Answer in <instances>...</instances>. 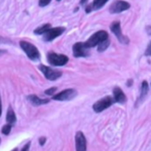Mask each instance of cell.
I'll list each match as a JSON object with an SVG mask.
<instances>
[{
    "label": "cell",
    "instance_id": "6da1fadb",
    "mask_svg": "<svg viewBox=\"0 0 151 151\" xmlns=\"http://www.w3.org/2000/svg\"><path fill=\"white\" fill-rule=\"evenodd\" d=\"M108 38H109V35H108L107 32L104 30H100V31L96 32L95 34H93L84 43H86V45L91 50V48L95 47V46H98L100 43L105 41Z\"/></svg>",
    "mask_w": 151,
    "mask_h": 151
},
{
    "label": "cell",
    "instance_id": "7a4b0ae2",
    "mask_svg": "<svg viewBox=\"0 0 151 151\" xmlns=\"http://www.w3.org/2000/svg\"><path fill=\"white\" fill-rule=\"evenodd\" d=\"M20 46L22 47V50L26 52L27 57H28L30 60L38 61L40 59L39 50H37V47H36L35 45H33V44L30 43V42L22 40V41H20Z\"/></svg>",
    "mask_w": 151,
    "mask_h": 151
},
{
    "label": "cell",
    "instance_id": "3957f363",
    "mask_svg": "<svg viewBox=\"0 0 151 151\" xmlns=\"http://www.w3.org/2000/svg\"><path fill=\"white\" fill-rule=\"evenodd\" d=\"M69 58L65 55L56 54V52H48L47 62L52 66H64L68 63Z\"/></svg>",
    "mask_w": 151,
    "mask_h": 151
},
{
    "label": "cell",
    "instance_id": "277c9868",
    "mask_svg": "<svg viewBox=\"0 0 151 151\" xmlns=\"http://www.w3.org/2000/svg\"><path fill=\"white\" fill-rule=\"evenodd\" d=\"M113 98L110 97V96H107V97H104L102 99H100L99 101H97L95 104L93 105V109L95 112L97 113H100V112L104 111L107 108H109L110 106L113 104Z\"/></svg>",
    "mask_w": 151,
    "mask_h": 151
},
{
    "label": "cell",
    "instance_id": "5b68a950",
    "mask_svg": "<svg viewBox=\"0 0 151 151\" xmlns=\"http://www.w3.org/2000/svg\"><path fill=\"white\" fill-rule=\"evenodd\" d=\"M110 30H111L112 33H113L114 35L117 37L118 41H119L120 43H122V44H129V37H127V36H125V35H123L122 32H121L120 22L115 21V22L111 23V25H110Z\"/></svg>",
    "mask_w": 151,
    "mask_h": 151
},
{
    "label": "cell",
    "instance_id": "8992f818",
    "mask_svg": "<svg viewBox=\"0 0 151 151\" xmlns=\"http://www.w3.org/2000/svg\"><path fill=\"white\" fill-rule=\"evenodd\" d=\"M131 4L127 1L124 0H115L114 2H112V4L109 7V12L112 14H119V12H125V10L129 9Z\"/></svg>",
    "mask_w": 151,
    "mask_h": 151
},
{
    "label": "cell",
    "instance_id": "52a82bcc",
    "mask_svg": "<svg viewBox=\"0 0 151 151\" xmlns=\"http://www.w3.org/2000/svg\"><path fill=\"white\" fill-rule=\"evenodd\" d=\"M39 69L40 71L43 73V75L45 76L46 79L48 80H57L58 78H60L62 76V72L59 71V70H55L50 67H47V66H44V65H40L39 66Z\"/></svg>",
    "mask_w": 151,
    "mask_h": 151
},
{
    "label": "cell",
    "instance_id": "ba28073f",
    "mask_svg": "<svg viewBox=\"0 0 151 151\" xmlns=\"http://www.w3.org/2000/svg\"><path fill=\"white\" fill-rule=\"evenodd\" d=\"M77 96V91L74 88H68V90H64L61 93H58L57 95L52 96V100L55 101H70V100L74 99Z\"/></svg>",
    "mask_w": 151,
    "mask_h": 151
},
{
    "label": "cell",
    "instance_id": "9c48e42d",
    "mask_svg": "<svg viewBox=\"0 0 151 151\" xmlns=\"http://www.w3.org/2000/svg\"><path fill=\"white\" fill-rule=\"evenodd\" d=\"M73 56L75 58H83L90 56V48L84 42H76L73 45Z\"/></svg>",
    "mask_w": 151,
    "mask_h": 151
},
{
    "label": "cell",
    "instance_id": "30bf717a",
    "mask_svg": "<svg viewBox=\"0 0 151 151\" xmlns=\"http://www.w3.org/2000/svg\"><path fill=\"white\" fill-rule=\"evenodd\" d=\"M65 32L64 27H56V28H50L46 33L43 34V38L45 41H52L55 38L59 37L60 35Z\"/></svg>",
    "mask_w": 151,
    "mask_h": 151
},
{
    "label": "cell",
    "instance_id": "8fae6325",
    "mask_svg": "<svg viewBox=\"0 0 151 151\" xmlns=\"http://www.w3.org/2000/svg\"><path fill=\"white\" fill-rule=\"evenodd\" d=\"M76 151H86V139L82 132H77L75 135Z\"/></svg>",
    "mask_w": 151,
    "mask_h": 151
},
{
    "label": "cell",
    "instance_id": "7c38bea8",
    "mask_svg": "<svg viewBox=\"0 0 151 151\" xmlns=\"http://www.w3.org/2000/svg\"><path fill=\"white\" fill-rule=\"evenodd\" d=\"M113 101L119 104H124L127 102V96L124 95L123 91L118 86L113 88Z\"/></svg>",
    "mask_w": 151,
    "mask_h": 151
},
{
    "label": "cell",
    "instance_id": "4fadbf2b",
    "mask_svg": "<svg viewBox=\"0 0 151 151\" xmlns=\"http://www.w3.org/2000/svg\"><path fill=\"white\" fill-rule=\"evenodd\" d=\"M109 0H93L91 4H88L86 7V14H90L93 10H98L100 8H102L105 5Z\"/></svg>",
    "mask_w": 151,
    "mask_h": 151
},
{
    "label": "cell",
    "instance_id": "5bb4252c",
    "mask_svg": "<svg viewBox=\"0 0 151 151\" xmlns=\"http://www.w3.org/2000/svg\"><path fill=\"white\" fill-rule=\"evenodd\" d=\"M148 90H149V86H148V82L146 80H144L142 82V86H141V93H140V97L138 99V102L136 103V106H139L142 102L145 100V98L147 97V93H148Z\"/></svg>",
    "mask_w": 151,
    "mask_h": 151
},
{
    "label": "cell",
    "instance_id": "9a60e30c",
    "mask_svg": "<svg viewBox=\"0 0 151 151\" xmlns=\"http://www.w3.org/2000/svg\"><path fill=\"white\" fill-rule=\"evenodd\" d=\"M28 101L30 102L33 106H41V105H44V104H47L50 102L48 99H40L38 98L36 95H30L27 97Z\"/></svg>",
    "mask_w": 151,
    "mask_h": 151
},
{
    "label": "cell",
    "instance_id": "2e32d148",
    "mask_svg": "<svg viewBox=\"0 0 151 151\" xmlns=\"http://www.w3.org/2000/svg\"><path fill=\"white\" fill-rule=\"evenodd\" d=\"M6 121L8 122V124L12 125L14 123H16L17 121V116L16 114H14V110H12V108H8L7 110V114H6Z\"/></svg>",
    "mask_w": 151,
    "mask_h": 151
},
{
    "label": "cell",
    "instance_id": "e0dca14e",
    "mask_svg": "<svg viewBox=\"0 0 151 151\" xmlns=\"http://www.w3.org/2000/svg\"><path fill=\"white\" fill-rule=\"evenodd\" d=\"M52 28V26H50V24H43L41 25L40 27H38V28H36L35 30H34V33L36 34V35H42V34L46 33L50 29Z\"/></svg>",
    "mask_w": 151,
    "mask_h": 151
},
{
    "label": "cell",
    "instance_id": "ac0fdd59",
    "mask_svg": "<svg viewBox=\"0 0 151 151\" xmlns=\"http://www.w3.org/2000/svg\"><path fill=\"white\" fill-rule=\"evenodd\" d=\"M109 45H110V39L108 38V39H106L105 41H103L102 43H100L99 45H98V52H105Z\"/></svg>",
    "mask_w": 151,
    "mask_h": 151
},
{
    "label": "cell",
    "instance_id": "d6986e66",
    "mask_svg": "<svg viewBox=\"0 0 151 151\" xmlns=\"http://www.w3.org/2000/svg\"><path fill=\"white\" fill-rule=\"evenodd\" d=\"M12 125H10V124H5L3 127H2V134H4V135H9V133H10V131H12Z\"/></svg>",
    "mask_w": 151,
    "mask_h": 151
},
{
    "label": "cell",
    "instance_id": "ffe728a7",
    "mask_svg": "<svg viewBox=\"0 0 151 151\" xmlns=\"http://www.w3.org/2000/svg\"><path fill=\"white\" fill-rule=\"evenodd\" d=\"M56 91H57V88H50L44 91V93H45L46 96H54V93H56Z\"/></svg>",
    "mask_w": 151,
    "mask_h": 151
},
{
    "label": "cell",
    "instance_id": "44dd1931",
    "mask_svg": "<svg viewBox=\"0 0 151 151\" xmlns=\"http://www.w3.org/2000/svg\"><path fill=\"white\" fill-rule=\"evenodd\" d=\"M50 1H52V0H39V6L44 7V6L48 5V4L50 3Z\"/></svg>",
    "mask_w": 151,
    "mask_h": 151
},
{
    "label": "cell",
    "instance_id": "7402d4cb",
    "mask_svg": "<svg viewBox=\"0 0 151 151\" xmlns=\"http://www.w3.org/2000/svg\"><path fill=\"white\" fill-rule=\"evenodd\" d=\"M145 56L151 57V41L149 42V43H148L147 48H146V50H145Z\"/></svg>",
    "mask_w": 151,
    "mask_h": 151
},
{
    "label": "cell",
    "instance_id": "603a6c76",
    "mask_svg": "<svg viewBox=\"0 0 151 151\" xmlns=\"http://www.w3.org/2000/svg\"><path fill=\"white\" fill-rule=\"evenodd\" d=\"M30 144H31L30 142H28V143H27L26 145L23 147V149L21 151H29V149H30Z\"/></svg>",
    "mask_w": 151,
    "mask_h": 151
},
{
    "label": "cell",
    "instance_id": "cb8c5ba5",
    "mask_svg": "<svg viewBox=\"0 0 151 151\" xmlns=\"http://www.w3.org/2000/svg\"><path fill=\"white\" fill-rule=\"evenodd\" d=\"M45 141H46V138L45 137H42V138H39V144L41 146H43L45 144Z\"/></svg>",
    "mask_w": 151,
    "mask_h": 151
},
{
    "label": "cell",
    "instance_id": "d4e9b609",
    "mask_svg": "<svg viewBox=\"0 0 151 151\" xmlns=\"http://www.w3.org/2000/svg\"><path fill=\"white\" fill-rule=\"evenodd\" d=\"M145 30H147L148 35H151V26H146L145 27Z\"/></svg>",
    "mask_w": 151,
    "mask_h": 151
},
{
    "label": "cell",
    "instance_id": "484cf974",
    "mask_svg": "<svg viewBox=\"0 0 151 151\" xmlns=\"http://www.w3.org/2000/svg\"><path fill=\"white\" fill-rule=\"evenodd\" d=\"M2 113V103H1V97H0V116H1Z\"/></svg>",
    "mask_w": 151,
    "mask_h": 151
},
{
    "label": "cell",
    "instance_id": "4316f807",
    "mask_svg": "<svg viewBox=\"0 0 151 151\" xmlns=\"http://www.w3.org/2000/svg\"><path fill=\"white\" fill-rule=\"evenodd\" d=\"M132 83H133V80H132V79H129V81L127 82V86H132Z\"/></svg>",
    "mask_w": 151,
    "mask_h": 151
},
{
    "label": "cell",
    "instance_id": "83f0119b",
    "mask_svg": "<svg viewBox=\"0 0 151 151\" xmlns=\"http://www.w3.org/2000/svg\"><path fill=\"white\" fill-rule=\"evenodd\" d=\"M86 2H88V0H80V4H81V5H84Z\"/></svg>",
    "mask_w": 151,
    "mask_h": 151
},
{
    "label": "cell",
    "instance_id": "f1b7e54d",
    "mask_svg": "<svg viewBox=\"0 0 151 151\" xmlns=\"http://www.w3.org/2000/svg\"><path fill=\"white\" fill-rule=\"evenodd\" d=\"M2 52H2V50H0V55H1V54H2Z\"/></svg>",
    "mask_w": 151,
    "mask_h": 151
},
{
    "label": "cell",
    "instance_id": "f546056e",
    "mask_svg": "<svg viewBox=\"0 0 151 151\" xmlns=\"http://www.w3.org/2000/svg\"><path fill=\"white\" fill-rule=\"evenodd\" d=\"M12 151H18V149H14V150H12Z\"/></svg>",
    "mask_w": 151,
    "mask_h": 151
},
{
    "label": "cell",
    "instance_id": "4dcf8cb0",
    "mask_svg": "<svg viewBox=\"0 0 151 151\" xmlns=\"http://www.w3.org/2000/svg\"><path fill=\"white\" fill-rule=\"evenodd\" d=\"M58 1H61V0H58Z\"/></svg>",
    "mask_w": 151,
    "mask_h": 151
},
{
    "label": "cell",
    "instance_id": "1f68e13d",
    "mask_svg": "<svg viewBox=\"0 0 151 151\" xmlns=\"http://www.w3.org/2000/svg\"><path fill=\"white\" fill-rule=\"evenodd\" d=\"M0 142H1V140H0Z\"/></svg>",
    "mask_w": 151,
    "mask_h": 151
}]
</instances>
